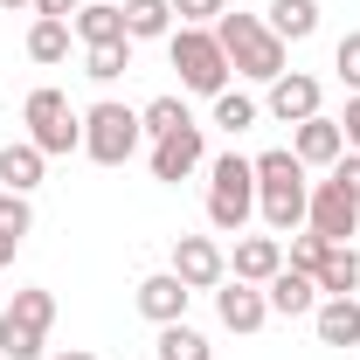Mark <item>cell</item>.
Segmentation results:
<instances>
[{
    "label": "cell",
    "instance_id": "e575fe53",
    "mask_svg": "<svg viewBox=\"0 0 360 360\" xmlns=\"http://www.w3.org/2000/svg\"><path fill=\"white\" fill-rule=\"evenodd\" d=\"M14 257H21V236H0V270L14 264Z\"/></svg>",
    "mask_w": 360,
    "mask_h": 360
},
{
    "label": "cell",
    "instance_id": "74e56055",
    "mask_svg": "<svg viewBox=\"0 0 360 360\" xmlns=\"http://www.w3.org/2000/svg\"><path fill=\"white\" fill-rule=\"evenodd\" d=\"M0 146H7V139H0Z\"/></svg>",
    "mask_w": 360,
    "mask_h": 360
},
{
    "label": "cell",
    "instance_id": "30bf717a",
    "mask_svg": "<svg viewBox=\"0 0 360 360\" xmlns=\"http://www.w3.org/2000/svg\"><path fill=\"white\" fill-rule=\"evenodd\" d=\"M187 284V291H215L229 277V257H222V243L215 236H174V264H167Z\"/></svg>",
    "mask_w": 360,
    "mask_h": 360
},
{
    "label": "cell",
    "instance_id": "4dcf8cb0",
    "mask_svg": "<svg viewBox=\"0 0 360 360\" xmlns=\"http://www.w3.org/2000/svg\"><path fill=\"white\" fill-rule=\"evenodd\" d=\"M333 70H340V84L360 97V28H347V35H340V49H333Z\"/></svg>",
    "mask_w": 360,
    "mask_h": 360
},
{
    "label": "cell",
    "instance_id": "8d00e7d4",
    "mask_svg": "<svg viewBox=\"0 0 360 360\" xmlns=\"http://www.w3.org/2000/svg\"><path fill=\"white\" fill-rule=\"evenodd\" d=\"M0 7H7V14H21V7H35V0H0Z\"/></svg>",
    "mask_w": 360,
    "mask_h": 360
},
{
    "label": "cell",
    "instance_id": "5b68a950",
    "mask_svg": "<svg viewBox=\"0 0 360 360\" xmlns=\"http://www.w3.org/2000/svg\"><path fill=\"white\" fill-rule=\"evenodd\" d=\"M167 56H174V70H180V90H194V97H222L229 90V56L215 42V28H174L167 35Z\"/></svg>",
    "mask_w": 360,
    "mask_h": 360
},
{
    "label": "cell",
    "instance_id": "7a4b0ae2",
    "mask_svg": "<svg viewBox=\"0 0 360 360\" xmlns=\"http://www.w3.org/2000/svg\"><path fill=\"white\" fill-rule=\"evenodd\" d=\"M215 42H222L229 70L250 77V84H277V77H284V56H291V49L270 35L264 14H222V21H215Z\"/></svg>",
    "mask_w": 360,
    "mask_h": 360
},
{
    "label": "cell",
    "instance_id": "836d02e7",
    "mask_svg": "<svg viewBox=\"0 0 360 360\" xmlns=\"http://www.w3.org/2000/svg\"><path fill=\"white\" fill-rule=\"evenodd\" d=\"M77 7H84V0H35V14H49V21H70Z\"/></svg>",
    "mask_w": 360,
    "mask_h": 360
},
{
    "label": "cell",
    "instance_id": "603a6c76",
    "mask_svg": "<svg viewBox=\"0 0 360 360\" xmlns=\"http://www.w3.org/2000/svg\"><path fill=\"white\" fill-rule=\"evenodd\" d=\"M70 42H77V28H70V21L35 14V28H28V63H70Z\"/></svg>",
    "mask_w": 360,
    "mask_h": 360
},
{
    "label": "cell",
    "instance_id": "d6986e66",
    "mask_svg": "<svg viewBox=\"0 0 360 360\" xmlns=\"http://www.w3.org/2000/svg\"><path fill=\"white\" fill-rule=\"evenodd\" d=\"M312 333L319 347H360V298H319Z\"/></svg>",
    "mask_w": 360,
    "mask_h": 360
},
{
    "label": "cell",
    "instance_id": "5bb4252c",
    "mask_svg": "<svg viewBox=\"0 0 360 360\" xmlns=\"http://www.w3.org/2000/svg\"><path fill=\"white\" fill-rule=\"evenodd\" d=\"M291 153L305 160V167H340V153H347V132H340V118H305V125H291Z\"/></svg>",
    "mask_w": 360,
    "mask_h": 360
},
{
    "label": "cell",
    "instance_id": "d590c367",
    "mask_svg": "<svg viewBox=\"0 0 360 360\" xmlns=\"http://www.w3.org/2000/svg\"><path fill=\"white\" fill-rule=\"evenodd\" d=\"M49 360H97L90 347H63V354H49Z\"/></svg>",
    "mask_w": 360,
    "mask_h": 360
},
{
    "label": "cell",
    "instance_id": "1f68e13d",
    "mask_svg": "<svg viewBox=\"0 0 360 360\" xmlns=\"http://www.w3.org/2000/svg\"><path fill=\"white\" fill-rule=\"evenodd\" d=\"M333 180H340V187H347V194L360 201V153H340V167H333Z\"/></svg>",
    "mask_w": 360,
    "mask_h": 360
},
{
    "label": "cell",
    "instance_id": "7402d4cb",
    "mask_svg": "<svg viewBox=\"0 0 360 360\" xmlns=\"http://www.w3.org/2000/svg\"><path fill=\"white\" fill-rule=\"evenodd\" d=\"M125 7V35L132 42H167L174 35V7L167 0H118Z\"/></svg>",
    "mask_w": 360,
    "mask_h": 360
},
{
    "label": "cell",
    "instance_id": "d4e9b609",
    "mask_svg": "<svg viewBox=\"0 0 360 360\" xmlns=\"http://www.w3.org/2000/svg\"><path fill=\"white\" fill-rule=\"evenodd\" d=\"M208 104H215V125H222L229 139H236V132H250V125L264 118V104H257L250 90H222V97H208Z\"/></svg>",
    "mask_w": 360,
    "mask_h": 360
},
{
    "label": "cell",
    "instance_id": "484cf974",
    "mask_svg": "<svg viewBox=\"0 0 360 360\" xmlns=\"http://www.w3.org/2000/svg\"><path fill=\"white\" fill-rule=\"evenodd\" d=\"M132 70V42H97V49H84V77L90 84H118Z\"/></svg>",
    "mask_w": 360,
    "mask_h": 360
},
{
    "label": "cell",
    "instance_id": "9c48e42d",
    "mask_svg": "<svg viewBox=\"0 0 360 360\" xmlns=\"http://www.w3.org/2000/svg\"><path fill=\"white\" fill-rule=\"evenodd\" d=\"M305 229H319L326 243H354L360 229V201L340 180H312V201H305Z\"/></svg>",
    "mask_w": 360,
    "mask_h": 360
},
{
    "label": "cell",
    "instance_id": "8fae6325",
    "mask_svg": "<svg viewBox=\"0 0 360 360\" xmlns=\"http://www.w3.org/2000/svg\"><path fill=\"white\" fill-rule=\"evenodd\" d=\"M215 319H222L229 333H264V326H270V298H264V284L222 277V284H215Z\"/></svg>",
    "mask_w": 360,
    "mask_h": 360
},
{
    "label": "cell",
    "instance_id": "d6a6232c",
    "mask_svg": "<svg viewBox=\"0 0 360 360\" xmlns=\"http://www.w3.org/2000/svg\"><path fill=\"white\" fill-rule=\"evenodd\" d=\"M340 132H347V153H360V97H347V111H340Z\"/></svg>",
    "mask_w": 360,
    "mask_h": 360
},
{
    "label": "cell",
    "instance_id": "cb8c5ba5",
    "mask_svg": "<svg viewBox=\"0 0 360 360\" xmlns=\"http://www.w3.org/2000/svg\"><path fill=\"white\" fill-rule=\"evenodd\" d=\"M160 360H215V347H208V333L174 319V326H160Z\"/></svg>",
    "mask_w": 360,
    "mask_h": 360
},
{
    "label": "cell",
    "instance_id": "ba28073f",
    "mask_svg": "<svg viewBox=\"0 0 360 360\" xmlns=\"http://www.w3.org/2000/svg\"><path fill=\"white\" fill-rule=\"evenodd\" d=\"M146 167H153V180H167V187H180L187 174H201V167H208V139H201V125L187 118L180 132L153 139V160H146Z\"/></svg>",
    "mask_w": 360,
    "mask_h": 360
},
{
    "label": "cell",
    "instance_id": "ffe728a7",
    "mask_svg": "<svg viewBox=\"0 0 360 360\" xmlns=\"http://www.w3.org/2000/svg\"><path fill=\"white\" fill-rule=\"evenodd\" d=\"M312 277H319V298H354V291H360V250H354V243H333L326 264H319Z\"/></svg>",
    "mask_w": 360,
    "mask_h": 360
},
{
    "label": "cell",
    "instance_id": "e0dca14e",
    "mask_svg": "<svg viewBox=\"0 0 360 360\" xmlns=\"http://www.w3.org/2000/svg\"><path fill=\"white\" fill-rule=\"evenodd\" d=\"M70 28H77V42H84V49H97V42H132L118 0H84V7L70 14Z\"/></svg>",
    "mask_w": 360,
    "mask_h": 360
},
{
    "label": "cell",
    "instance_id": "ac0fdd59",
    "mask_svg": "<svg viewBox=\"0 0 360 360\" xmlns=\"http://www.w3.org/2000/svg\"><path fill=\"white\" fill-rule=\"evenodd\" d=\"M229 270H236L243 284H270V277L284 270V243H277V236H243L236 257H229Z\"/></svg>",
    "mask_w": 360,
    "mask_h": 360
},
{
    "label": "cell",
    "instance_id": "4316f807",
    "mask_svg": "<svg viewBox=\"0 0 360 360\" xmlns=\"http://www.w3.org/2000/svg\"><path fill=\"white\" fill-rule=\"evenodd\" d=\"M139 125H146V139H167V132L187 125V104H180V97H153V104L139 111Z\"/></svg>",
    "mask_w": 360,
    "mask_h": 360
},
{
    "label": "cell",
    "instance_id": "277c9868",
    "mask_svg": "<svg viewBox=\"0 0 360 360\" xmlns=\"http://www.w3.org/2000/svg\"><path fill=\"white\" fill-rule=\"evenodd\" d=\"M49 326H56V291L21 284L0 305V360H49Z\"/></svg>",
    "mask_w": 360,
    "mask_h": 360
},
{
    "label": "cell",
    "instance_id": "9a60e30c",
    "mask_svg": "<svg viewBox=\"0 0 360 360\" xmlns=\"http://www.w3.org/2000/svg\"><path fill=\"white\" fill-rule=\"evenodd\" d=\"M187 284H180L174 270H153V277H139V312L153 319V326H174V319H187Z\"/></svg>",
    "mask_w": 360,
    "mask_h": 360
},
{
    "label": "cell",
    "instance_id": "83f0119b",
    "mask_svg": "<svg viewBox=\"0 0 360 360\" xmlns=\"http://www.w3.org/2000/svg\"><path fill=\"white\" fill-rule=\"evenodd\" d=\"M28 229H35L28 194H7V187H0V236H21V243H28Z\"/></svg>",
    "mask_w": 360,
    "mask_h": 360
},
{
    "label": "cell",
    "instance_id": "f1b7e54d",
    "mask_svg": "<svg viewBox=\"0 0 360 360\" xmlns=\"http://www.w3.org/2000/svg\"><path fill=\"white\" fill-rule=\"evenodd\" d=\"M326 250H333V243H326L319 229H298V236H291V257H284V264H291V270H319V264H326Z\"/></svg>",
    "mask_w": 360,
    "mask_h": 360
},
{
    "label": "cell",
    "instance_id": "8992f818",
    "mask_svg": "<svg viewBox=\"0 0 360 360\" xmlns=\"http://www.w3.org/2000/svg\"><path fill=\"white\" fill-rule=\"evenodd\" d=\"M21 125H28V139L42 146L49 160L56 153H84V111H70V97L56 84L28 90V104H21Z\"/></svg>",
    "mask_w": 360,
    "mask_h": 360
},
{
    "label": "cell",
    "instance_id": "2e32d148",
    "mask_svg": "<svg viewBox=\"0 0 360 360\" xmlns=\"http://www.w3.org/2000/svg\"><path fill=\"white\" fill-rule=\"evenodd\" d=\"M42 167H49V153L35 139H7V146H0V187H7V194H35V187H42Z\"/></svg>",
    "mask_w": 360,
    "mask_h": 360
},
{
    "label": "cell",
    "instance_id": "52a82bcc",
    "mask_svg": "<svg viewBox=\"0 0 360 360\" xmlns=\"http://www.w3.org/2000/svg\"><path fill=\"white\" fill-rule=\"evenodd\" d=\"M139 139H146V125H139L132 104L104 97V104H90V111H84V153L97 160V167H125V160L139 153Z\"/></svg>",
    "mask_w": 360,
    "mask_h": 360
},
{
    "label": "cell",
    "instance_id": "f546056e",
    "mask_svg": "<svg viewBox=\"0 0 360 360\" xmlns=\"http://www.w3.org/2000/svg\"><path fill=\"white\" fill-rule=\"evenodd\" d=\"M167 7L180 14V28H215L229 14V0H167Z\"/></svg>",
    "mask_w": 360,
    "mask_h": 360
},
{
    "label": "cell",
    "instance_id": "3957f363",
    "mask_svg": "<svg viewBox=\"0 0 360 360\" xmlns=\"http://www.w3.org/2000/svg\"><path fill=\"white\" fill-rule=\"evenodd\" d=\"M257 215V167L243 153H215L208 160V229L215 236H243Z\"/></svg>",
    "mask_w": 360,
    "mask_h": 360
},
{
    "label": "cell",
    "instance_id": "7c38bea8",
    "mask_svg": "<svg viewBox=\"0 0 360 360\" xmlns=\"http://www.w3.org/2000/svg\"><path fill=\"white\" fill-rule=\"evenodd\" d=\"M264 111L277 118V125H305V118H319V77H305V70H284L277 84H264Z\"/></svg>",
    "mask_w": 360,
    "mask_h": 360
},
{
    "label": "cell",
    "instance_id": "44dd1931",
    "mask_svg": "<svg viewBox=\"0 0 360 360\" xmlns=\"http://www.w3.org/2000/svg\"><path fill=\"white\" fill-rule=\"evenodd\" d=\"M270 35H277V42L291 49V42H312L319 35V0H270Z\"/></svg>",
    "mask_w": 360,
    "mask_h": 360
},
{
    "label": "cell",
    "instance_id": "6da1fadb",
    "mask_svg": "<svg viewBox=\"0 0 360 360\" xmlns=\"http://www.w3.org/2000/svg\"><path fill=\"white\" fill-rule=\"evenodd\" d=\"M250 167H257V215H264V229L270 236H298L305 229V201H312V180H305L312 167L291 146H270Z\"/></svg>",
    "mask_w": 360,
    "mask_h": 360
},
{
    "label": "cell",
    "instance_id": "4fadbf2b",
    "mask_svg": "<svg viewBox=\"0 0 360 360\" xmlns=\"http://www.w3.org/2000/svg\"><path fill=\"white\" fill-rule=\"evenodd\" d=\"M264 298H270V319H312V312H319V277L284 264V270L264 284Z\"/></svg>",
    "mask_w": 360,
    "mask_h": 360
}]
</instances>
